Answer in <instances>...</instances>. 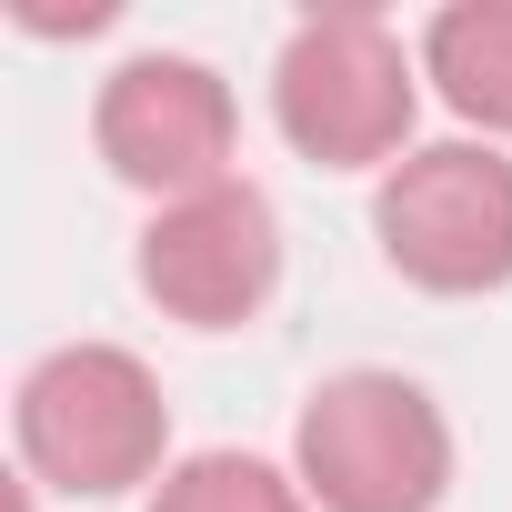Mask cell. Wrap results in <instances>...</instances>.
<instances>
[{"label": "cell", "mask_w": 512, "mask_h": 512, "mask_svg": "<svg viewBox=\"0 0 512 512\" xmlns=\"http://www.w3.org/2000/svg\"><path fill=\"white\" fill-rule=\"evenodd\" d=\"M272 121L322 171H392L422 151V51H402L382 11H312L272 61Z\"/></svg>", "instance_id": "2"}, {"label": "cell", "mask_w": 512, "mask_h": 512, "mask_svg": "<svg viewBox=\"0 0 512 512\" xmlns=\"http://www.w3.org/2000/svg\"><path fill=\"white\" fill-rule=\"evenodd\" d=\"M91 151L111 161V181L151 191V211H161V201H191L211 181H241L231 171L241 161V101L191 51H131L91 101Z\"/></svg>", "instance_id": "5"}, {"label": "cell", "mask_w": 512, "mask_h": 512, "mask_svg": "<svg viewBox=\"0 0 512 512\" xmlns=\"http://www.w3.org/2000/svg\"><path fill=\"white\" fill-rule=\"evenodd\" d=\"M21 432V472L81 502H121V492H161L171 472V402L161 372L121 342H61L21 372L11 402Z\"/></svg>", "instance_id": "1"}, {"label": "cell", "mask_w": 512, "mask_h": 512, "mask_svg": "<svg viewBox=\"0 0 512 512\" xmlns=\"http://www.w3.org/2000/svg\"><path fill=\"white\" fill-rule=\"evenodd\" d=\"M382 262L432 302H482L512 282V161L492 141H422L372 191Z\"/></svg>", "instance_id": "4"}, {"label": "cell", "mask_w": 512, "mask_h": 512, "mask_svg": "<svg viewBox=\"0 0 512 512\" xmlns=\"http://www.w3.org/2000/svg\"><path fill=\"white\" fill-rule=\"evenodd\" d=\"M151 512H312V492L292 462H262V452H181Z\"/></svg>", "instance_id": "8"}, {"label": "cell", "mask_w": 512, "mask_h": 512, "mask_svg": "<svg viewBox=\"0 0 512 512\" xmlns=\"http://www.w3.org/2000/svg\"><path fill=\"white\" fill-rule=\"evenodd\" d=\"M422 81L482 141H512V0H452L422 21Z\"/></svg>", "instance_id": "7"}, {"label": "cell", "mask_w": 512, "mask_h": 512, "mask_svg": "<svg viewBox=\"0 0 512 512\" xmlns=\"http://www.w3.org/2000/svg\"><path fill=\"white\" fill-rule=\"evenodd\" d=\"M292 472L312 512H442L452 492V422L412 372H332L292 422Z\"/></svg>", "instance_id": "3"}, {"label": "cell", "mask_w": 512, "mask_h": 512, "mask_svg": "<svg viewBox=\"0 0 512 512\" xmlns=\"http://www.w3.org/2000/svg\"><path fill=\"white\" fill-rule=\"evenodd\" d=\"M141 302L181 332H241L282 292V211L251 181H211L191 201H161L141 221Z\"/></svg>", "instance_id": "6"}]
</instances>
